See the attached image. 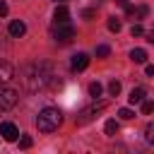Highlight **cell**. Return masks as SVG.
Segmentation results:
<instances>
[{
  "label": "cell",
  "mask_w": 154,
  "mask_h": 154,
  "mask_svg": "<svg viewBox=\"0 0 154 154\" xmlns=\"http://www.w3.org/2000/svg\"><path fill=\"white\" fill-rule=\"evenodd\" d=\"M22 82H24V87L29 91H41L51 82V67H48V63H31L29 67H24Z\"/></svg>",
  "instance_id": "6da1fadb"
},
{
  "label": "cell",
  "mask_w": 154,
  "mask_h": 154,
  "mask_svg": "<svg viewBox=\"0 0 154 154\" xmlns=\"http://www.w3.org/2000/svg\"><path fill=\"white\" fill-rule=\"evenodd\" d=\"M60 123H63V113H60V108H53V106L43 108L36 118V125L41 132H55L60 128Z\"/></svg>",
  "instance_id": "7a4b0ae2"
},
{
  "label": "cell",
  "mask_w": 154,
  "mask_h": 154,
  "mask_svg": "<svg viewBox=\"0 0 154 154\" xmlns=\"http://www.w3.org/2000/svg\"><path fill=\"white\" fill-rule=\"evenodd\" d=\"M51 36L58 41V43H70L75 38V26L70 22H55V26L51 29Z\"/></svg>",
  "instance_id": "3957f363"
},
{
  "label": "cell",
  "mask_w": 154,
  "mask_h": 154,
  "mask_svg": "<svg viewBox=\"0 0 154 154\" xmlns=\"http://www.w3.org/2000/svg\"><path fill=\"white\" fill-rule=\"evenodd\" d=\"M17 99H19V96H17L14 89L0 84V111H10V108H14V106H17Z\"/></svg>",
  "instance_id": "277c9868"
},
{
  "label": "cell",
  "mask_w": 154,
  "mask_h": 154,
  "mask_svg": "<svg viewBox=\"0 0 154 154\" xmlns=\"http://www.w3.org/2000/svg\"><path fill=\"white\" fill-rule=\"evenodd\" d=\"M106 108V101H99V103H94V106H89V108H84L79 116H77V125H84V123H89V120H94L101 111Z\"/></svg>",
  "instance_id": "5b68a950"
},
{
  "label": "cell",
  "mask_w": 154,
  "mask_h": 154,
  "mask_svg": "<svg viewBox=\"0 0 154 154\" xmlns=\"http://www.w3.org/2000/svg\"><path fill=\"white\" fill-rule=\"evenodd\" d=\"M0 135H2V140L14 142V140L19 137V130H17V125H14V123H2V125H0Z\"/></svg>",
  "instance_id": "8992f818"
},
{
  "label": "cell",
  "mask_w": 154,
  "mask_h": 154,
  "mask_svg": "<svg viewBox=\"0 0 154 154\" xmlns=\"http://www.w3.org/2000/svg\"><path fill=\"white\" fill-rule=\"evenodd\" d=\"M12 77H14V67H12V63L0 60V84H7Z\"/></svg>",
  "instance_id": "52a82bcc"
},
{
  "label": "cell",
  "mask_w": 154,
  "mask_h": 154,
  "mask_svg": "<svg viewBox=\"0 0 154 154\" xmlns=\"http://www.w3.org/2000/svg\"><path fill=\"white\" fill-rule=\"evenodd\" d=\"M87 65H89V55L87 53H77L75 58H72V72H82V70H87Z\"/></svg>",
  "instance_id": "ba28073f"
},
{
  "label": "cell",
  "mask_w": 154,
  "mask_h": 154,
  "mask_svg": "<svg viewBox=\"0 0 154 154\" xmlns=\"http://www.w3.org/2000/svg\"><path fill=\"white\" fill-rule=\"evenodd\" d=\"M24 34H26V24H24L22 19H14V22H10V36L19 38V36H24Z\"/></svg>",
  "instance_id": "9c48e42d"
},
{
  "label": "cell",
  "mask_w": 154,
  "mask_h": 154,
  "mask_svg": "<svg viewBox=\"0 0 154 154\" xmlns=\"http://www.w3.org/2000/svg\"><path fill=\"white\" fill-rule=\"evenodd\" d=\"M53 19H55V22H70V10H67L65 5H58L55 12H53Z\"/></svg>",
  "instance_id": "30bf717a"
},
{
  "label": "cell",
  "mask_w": 154,
  "mask_h": 154,
  "mask_svg": "<svg viewBox=\"0 0 154 154\" xmlns=\"http://www.w3.org/2000/svg\"><path fill=\"white\" fill-rule=\"evenodd\" d=\"M142 99H144V89L142 87H135L132 91H130V96H128V101L135 106V103H142Z\"/></svg>",
  "instance_id": "8fae6325"
},
{
  "label": "cell",
  "mask_w": 154,
  "mask_h": 154,
  "mask_svg": "<svg viewBox=\"0 0 154 154\" xmlns=\"http://www.w3.org/2000/svg\"><path fill=\"white\" fill-rule=\"evenodd\" d=\"M130 60L132 63H144L147 60V51L144 48H132L130 51Z\"/></svg>",
  "instance_id": "7c38bea8"
},
{
  "label": "cell",
  "mask_w": 154,
  "mask_h": 154,
  "mask_svg": "<svg viewBox=\"0 0 154 154\" xmlns=\"http://www.w3.org/2000/svg\"><path fill=\"white\" fill-rule=\"evenodd\" d=\"M103 130H106V135H108V137H113V135L118 132V123H116V120H106Z\"/></svg>",
  "instance_id": "4fadbf2b"
},
{
  "label": "cell",
  "mask_w": 154,
  "mask_h": 154,
  "mask_svg": "<svg viewBox=\"0 0 154 154\" xmlns=\"http://www.w3.org/2000/svg\"><path fill=\"white\" fill-rule=\"evenodd\" d=\"M120 26H123V24H120V19H118V17H108V29H111V31H116V34H118V31H120Z\"/></svg>",
  "instance_id": "5bb4252c"
},
{
  "label": "cell",
  "mask_w": 154,
  "mask_h": 154,
  "mask_svg": "<svg viewBox=\"0 0 154 154\" xmlns=\"http://www.w3.org/2000/svg\"><path fill=\"white\" fill-rule=\"evenodd\" d=\"M101 91H103V87H101L99 82H91V84H89V94H91L94 99H96V96H101Z\"/></svg>",
  "instance_id": "9a60e30c"
},
{
  "label": "cell",
  "mask_w": 154,
  "mask_h": 154,
  "mask_svg": "<svg viewBox=\"0 0 154 154\" xmlns=\"http://www.w3.org/2000/svg\"><path fill=\"white\" fill-rule=\"evenodd\" d=\"M108 91H111V96H118V94H120V82L113 79V82L108 84Z\"/></svg>",
  "instance_id": "2e32d148"
},
{
  "label": "cell",
  "mask_w": 154,
  "mask_h": 154,
  "mask_svg": "<svg viewBox=\"0 0 154 154\" xmlns=\"http://www.w3.org/2000/svg\"><path fill=\"white\" fill-rule=\"evenodd\" d=\"M144 137H147V142H149V144H154V123H149V125H147Z\"/></svg>",
  "instance_id": "e0dca14e"
},
{
  "label": "cell",
  "mask_w": 154,
  "mask_h": 154,
  "mask_svg": "<svg viewBox=\"0 0 154 154\" xmlns=\"http://www.w3.org/2000/svg\"><path fill=\"white\" fill-rule=\"evenodd\" d=\"M111 53V48L108 46H96V58H106Z\"/></svg>",
  "instance_id": "ac0fdd59"
},
{
  "label": "cell",
  "mask_w": 154,
  "mask_h": 154,
  "mask_svg": "<svg viewBox=\"0 0 154 154\" xmlns=\"http://www.w3.org/2000/svg\"><path fill=\"white\" fill-rule=\"evenodd\" d=\"M118 116H120L123 120H130V118H135V113H132L130 108H120V111H118Z\"/></svg>",
  "instance_id": "d6986e66"
},
{
  "label": "cell",
  "mask_w": 154,
  "mask_h": 154,
  "mask_svg": "<svg viewBox=\"0 0 154 154\" xmlns=\"http://www.w3.org/2000/svg\"><path fill=\"white\" fill-rule=\"evenodd\" d=\"M31 144H34V142H31V137H29V135H22V140H19V147H22V149H29Z\"/></svg>",
  "instance_id": "ffe728a7"
},
{
  "label": "cell",
  "mask_w": 154,
  "mask_h": 154,
  "mask_svg": "<svg viewBox=\"0 0 154 154\" xmlns=\"http://www.w3.org/2000/svg\"><path fill=\"white\" fill-rule=\"evenodd\" d=\"M130 34H132V36H142V34H144V29H142L140 24H132V26H130Z\"/></svg>",
  "instance_id": "44dd1931"
},
{
  "label": "cell",
  "mask_w": 154,
  "mask_h": 154,
  "mask_svg": "<svg viewBox=\"0 0 154 154\" xmlns=\"http://www.w3.org/2000/svg\"><path fill=\"white\" fill-rule=\"evenodd\" d=\"M152 111H154V103H152V101H144V99H142V113H152Z\"/></svg>",
  "instance_id": "7402d4cb"
},
{
  "label": "cell",
  "mask_w": 154,
  "mask_h": 154,
  "mask_svg": "<svg viewBox=\"0 0 154 154\" xmlns=\"http://www.w3.org/2000/svg\"><path fill=\"white\" fill-rule=\"evenodd\" d=\"M5 14H7V2L0 0V17H5Z\"/></svg>",
  "instance_id": "603a6c76"
},
{
  "label": "cell",
  "mask_w": 154,
  "mask_h": 154,
  "mask_svg": "<svg viewBox=\"0 0 154 154\" xmlns=\"http://www.w3.org/2000/svg\"><path fill=\"white\" fill-rule=\"evenodd\" d=\"M82 17H87V19H89V17H94V10H84V12H82Z\"/></svg>",
  "instance_id": "cb8c5ba5"
},
{
  "label": "cell",
  "mask_w": 154,
  "mask_h": 154,
  "mask_svg": "<svg viewBox=\"0 0 154 154\" xmlns=\"http://www.w3.org/2000/svg\"><path fill=\"white\" fill-rule=\"evenodd\" d=\"M144 72H147V75L152 77V75H154V65H147V67H144Z\"/></svg>",
  "instance_id": "d4e9b609"
},
{
  "label": "cell",
  "mask_w": 154,
  "mask_h": 154,
  "mask_svg": "<svg viewBox=\"0 0 154 154\" xmlns=\"http://www.w3.org/2000/svg\"><path fill=\"white\" fill-rule=\"evenodd\" d=\"M147 41H149V43H154V29H152V31L147 34Z\"/></svg>",
  "instance_id": "484cf974"
},
{
  "label": "cell",
  "mask_w": 154,
  "mask_h": 154,
  "mask_svg": "<svg viewBox=\"0 0 154 154\" xmlns=\"http://www.w3.org/2000/svg\"><path fill=\"white\" fill-rule=\"evenodd\" d=\"M116 2H118L120 7H128V0H116Z\"/></svg>",
  "instance_id": "4316f807"
}]
</instances>
